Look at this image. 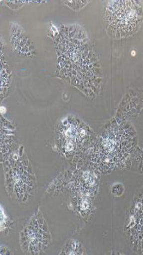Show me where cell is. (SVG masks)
Returning a JSON list of instances; mask_svg holds the SVG:
<instances>
[{"label":"cell","mask_w":143,"mask_h":255,"mask_svg":"<svg viewBox=\"0 0 143 255\" xmlns=\"http://www.w3.org/2000/svg\"><path fill=\"white\" fill-rule=\"evenodd\" d=\"M142 4L138 1H112L106 8L109 28L115 37L121 38L133 34L142 23Z\"/></svg>","instance_id":"1"}]
</instances>
